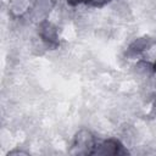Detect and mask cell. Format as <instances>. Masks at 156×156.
<instances>
[{"mask_svg":"<svg viewBox=\"0 0 156 156\" xmlns=\"http://www.w3.org/2000/svg\"><path fill=\"white\" fill-rule=\"evenodd\" d=\"M88 1H89V2H90V5H93V6L101 7V6L106 5V4H108L111 0H88Z\"/></svg>","mask_w":156,"mask_h":156,"instance_id":"obj_7","label":"cell"},{"mask_svg":"<svg viewBox=\"0 0 156 156\" xmlns=\"http://www.w3.org/2000/svg\"><path fill=\"white\" fill-rule=\"evenodd\" d=\"M39 35L43 39V41L51 49H56L60 44L58 35H57V28L54 23L49 22L48 20L39 23Z\"/></svg>","mask_w":156,"mask_h":156,"instance_id":"obj_2","label":"cell"},{"mask_svg":"<svg viewBox=\"0 0 156 156\" xmlns=\"http://www.w3.org/2000/svg\"><path fill=\"white\" fill-rule=\"evenodd\" d=\"M95 138L88 129H80L73 138L69 154L71 155H91L95 147Z\"/></svg>","mask_w":156,"mask_h":156,"instance_id":"obj_1","label":"cell"},{"mask_svg":"<svg viewBox=\"0 0 156 156\" xmlns=\"http://www.w3.org/2000/svg\"><path fill=\"white\" fill-rule=\"evenodd\" d=\"M10 12L13 17H22L29 9V0H11L9 5Z\"/></svg>","mask_w":156,"mask_h":156,"instance_id":"obj_6","label":"cell"},{"mask_svg":"<svg viewBox=\"0 0 156 156\" xmlns=\"http://www.w3.org/2000/svg\"><path fill=\"white\" fill-rule=\"evenodd\" d=\"M55 5V0H37L33 7L30 9V18L34 22L41 23L48 20L52 7Z\"/></svg>","mask_w":156,"mask_h":156,"instance_id":"obj_4","label":"cell"},{"mask_svg":"<svg viewBox=\"0 0 156 156\" xmlns=\"http://www.w3.org/2000/svg\"><path fill=\"white\" fill-rule=\"evenodd\" d=\"M155 44H156V39L155 38L149 37V35L140 37V38L135 39L133 43H130V45L127 49V56H129V57L139 56L140 54H143L144 51L149 50Z\"/></svg>","mask_w":156,"mask_h":156,"instance_id":"obj_5","label":"cell"},{"mask_svg":"<svg viewBox=\"0 0 156 156\" xmlns=\"http://www.w3.org/2000/svg\"><path fill=\"white\" fill-rule=\"evenodd\" d=\"M126 150L117 139H106L95 145L91 155H123Z\"/></svg>","mask_w":156,"mask_h":156,"instance_id":"obj_3","label":"cell"},{"mask_svg":"<svg viewBox=\"0 0 156 156\" xmlns=\"http://www.w3.org/2000/svg\"><path fill=\"white\" fill-rule=\"evenodd\" d=\"M66 1H67V4L71 5V6H77V5H80V4L87 2L88 0H66Z\"/></svg>","mask_w":156,"mask_h":156,"instance_id":"obj_8","label":"cell"},{"mask_svg":"<svg viewBox=\"0 0 156 156\" xmlns=\"http://www.w3.org/2000/svg\"><path fill=\"white\" fill-rule=\"evenodd\" d=\"M152 71L156 73V61H155V62H154V65H152Z\"/></svg>","mask_w":156,"mask_h":156,"instance_id":"obj_9","label":"cell"}]
</instances>
